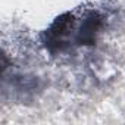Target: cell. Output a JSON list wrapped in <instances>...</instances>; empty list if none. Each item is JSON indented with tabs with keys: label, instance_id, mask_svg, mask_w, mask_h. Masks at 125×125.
Returning a JSON list of instances; mask_svg holds the SVG:
<instances>
[{
	"label": "cell",
	"instance_id": "obj_1",
	"mask_svg": "<svg viewBox=\"0 0 125 125\" xmlns=\"http://www.w3.org/2000/svg\"><path fill=\"white\" fill-rule=\"evenodd\" d=\"M115 18H118V8L109 3H84L59 15L41 34V44L54 57L75 54L80 49L96 46Z\"/></svg>",
	"mask_w": 125,
	"mask_h": 125
}]
</instances>
